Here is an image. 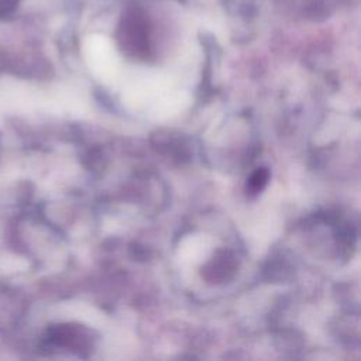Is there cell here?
Returning <instances> with one entry per match:
<instances>
[{
    "mask_svg": "<svg viewBox=\"0 0 361 361\" xmlns=\"http://www.w3.org/2000/svg\"><path fill=\"white\" fill-rule=\"evenodd\" d=\"M267 179H268V172L264 168H259L248 179L247 190H250L251 193H258L264 188V185L267 183Z\"/></svg>",
    "mask_w": 361,
    "mask_h": 361,
    "instance_id": "6da1fadb",
    "label": "cell"
}]
</instances>
